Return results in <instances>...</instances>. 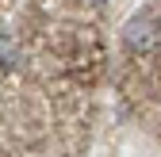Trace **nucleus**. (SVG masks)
<instances>
[{
	"instance_id": "1",
	"label": "nucleus",
	"mask_w": 161,
	"mask_h": 157,
	"mask_svg": "<svg viewBox=\"0 0 161 157\" xmlns=\"http://www.w3.org/2000/svg\"><path fill=\"white\" fill-rule=\"evenodd\" d=\"M123 38H127V46H130V50H138V54L153 50V46L161 42V23H157V15H150V12L134 15L130 23L123 27Z\"/></svg>"
},
{
	"instance_id": "2",
	"label": "nucleus",
	"mask_w": 161,
	"mask_h": 157,
	"mask_svg": "<svg viewBox=\"0 0 161 157\" xmlns=\"http://www.w3.org/2000/svg\"><path fill=\"white\" fill-rule=\"evenodd\" d=\"M92 4H104V0H92Z\"/></svg>"
}]
</instances>
